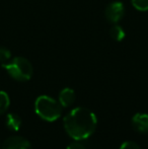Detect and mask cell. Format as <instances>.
Segmentation results:
<instances>
[{
  "label": "cell",
  "mask_w": 148,
  "mask_h": 149,
  "mask_svg": "<svg viewBox=\"0 0 148 149\" xmlns=\"http://www.w3.org/2000/svg\"><path fill=\"white\" fill-rule=\"evenodd\" d=\"M6 127L10 130V131L16 132L19 130L20 126H22V119L18 115L14 114V113H9L6 116Z\"/></svg>",
  "instance_id": "obj_8"
},
{
  "label": "cell",
  "mask_w": 148,
  "mask_h": 149,
  "mask_svg": "<svg viewBox=\"0 0 148 149\" xmlns=\"http://www.w3.org/2000/svg\"><path fill=\"white\" fill-rule=\"evenodd\" d=\"M132 126L135 131L139 133H148V115L143 113H137L132 118Z\"/></svg>",
  "instance_id": "obj_6"
},
{
  "label": "cell",
  "mask_w": 148,
  "mask_h": 149,
  "mask_svg": "<svg viewBox=\"0 0 148 149\" xmlns=\"http://www.w3.org/2000/svg\"><path fill=\"white\" fill-rule=\"evenodd\" d=\"M134 8L139 11H147L148 10V0H132Z\"/></svg>",
  "instance_id": "obj_12"
},
{
  "label": "cell",
  "mask_w": 148,
  "mask_h": 149,
  "mask_svg": "<svg viewBox=\"0 0 148 149\" xmlns=\"http://www.w3.org/2000/svg\"><path fill=\"white\" fill-rule=\"evenodd\" d=\"M35 111L41 119L47 122H54L61 117L62 107L53 97L48 95H41L36 100Z\"/></svg>",
  "instance_id": "obj_2"
},
{
  "label": "cell",
  "mask_w": 148,
  "mask_h": 149,
  "mask_svg": "<svg viewBox=\"0 0 148 149\" xmlns=\"http://www.w3.org/2000/svg\"><path fill=\"white\" fill-rule=\"evenodd\" d=\"M10 106V98L3 90H0V115L4 114Z\"/></svg>",
  "instance_id": "obj_10"
},
{
  "label": "cell",
  "mask_w": 148,
  "mask_h": 149,
  "mask_svg": "<svg viewBox=\"0 0 148 149\" xmlns=\"http://www.w3.org/2000/svg\"><path fill=\"white\" fill-rule=\"evenodd\" d=\"M75 100V92L73 89L66 87L63 88L59 93V104L62 108H68Z\"/></svg>",
  "instance_id": "obj_7"
},
{
  "label": "cell",
  "mask_w": 148,
  "mask_h": 149,
  "mask_svg": "<svg viewBox=\"0 0 148 149\" xmlns=\"http://www.w3.org/2000/svg\"><path fill=\"white\" fill-rule=\"evenodd\" d=\"M125 13L124 4L120 1H114L107 6L105 10V16L107 20L111 24H117L119 22Z\"/></svg>",
  "instance_id": "obj_4"
},
{
  "label": "cell",
  "mask_w": 148,
  "mask_h": 149,
  "mask_svg": "<svg viewBox=\"0 0 148 149\" xmlns=\"http://www.w3.org/2000/svg\"><path fill=\"white\" fill-rule=\"evenodd\" d=\"M11 59V53L7 48L0 47V63L2 65L7 63L8 61Z\"/></svg>",
  "instance_id": "obj_11"
},
{
  "label": "cell",
  "mask_w": 148,
  "mask_h": 149,
  "mask_svg": "<svg viewBox=\"0 0 148 149\" xmlns=\"http://www.w3.org/2000/svg\"><path fill=\"white\" fill-rule=\"evenodd\" d=\"M10 77L17 81H28L32 78L34 69L28 59L24 57H15L2 65Z\"/></svg>",
  "instance_id": "obj_3"
},
{
  "label": "cell",
  "mask_w": 148,
  "mask_h": 149,
  "mask_svg": "<svg viewBox=\"0 0 148 149\" xmlns=\"http://www.w3.org/2000/svg\"><path fill=\"white\" fill-rule=\"evenodd\" d=\"M2 149H32L28 140L22 136H11L4 141Z\"/></svg>",
  "instance_id": "obj_5"
},
{
  "label": "cell",
  "mask_w": 148,
  "mask_h": 149,
  "mask_svg": "<svg viewBox=\"0 0 148 149\" xmlns=\"http://www.w3.org/2000/svg\"><path fill=\"white\" fill-rule=\"evenodd\" d=\"M120 149H141L140 146L133 141H126L120 146Z\"/></svg>",
  "instance_id": "obj_13"
},
{
  "label": "cell",
  "mask_w": 148,
  "mask_h": 149,
  "mask_svg": "<svg viewBox=\"0 0 148 149\" xmlns=\"http://www.w3.org/2000/svg\"><path fill=\"white\" fill-rule=\"evenodd\" d=\"M66 149H86V148H85V146L83 145V144L79 143L77 140H75L74 142L70 143L69 145L67 146V148H66Z\"/></svg>",
  "instance_id": "obj_14"
},
{
  "label": "cell",
  "mask_w": 148,
  "mask_h": 149,
  "mask_svg": "<svg viewBox=\"0 0 148 149\" xmlns=\"http://www.w3.org/2000/svg\"><path fill=\"white\" fill-rule=\"evenodd\" d=\"M66 133L74 140L87 139L95 131L97 125V116L90 110L78 107L71 110L63 119Z\"/></svg>",
  "instance_id": "obj_1"
},
{
  "label": "cell",
  "mask_w": 148,
  "mask_h": 149,
  "mask_svg": "<svg viewBox=\"0 0 148 149\" xmlns=\"http://www.w3.org/2000/svg\"><path fill=\"white\" fill-rule=\"evenodd\" d=\"M110 36L114 41L121 42L125 38V31L122 26L115 24L110 30Z\"/></svg>",
  "instance_id": "obj_9"
}]
</instances>
